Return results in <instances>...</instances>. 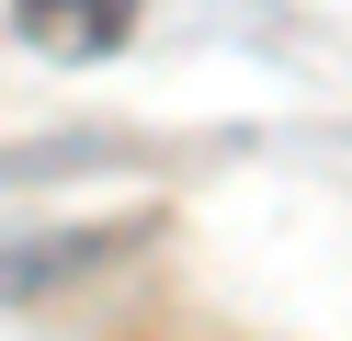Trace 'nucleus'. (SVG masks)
Here are the masks:
<instances>
[{
	"label": "nucleus",
	"mask_w": 352,
	"mask_h": 341,
	"mask_svg": "<svg viewBox=\"0 0 352 341\" xmlns=\"http://www.w3.org/2000/svg\"><path fill=\"white\" fill-rule=\"evenodd\" d=\"M23 45H46V57H102V45H125V23H137V0H23Z\"/></svg>",
	"instance_id": "1"
}]
</instances>
